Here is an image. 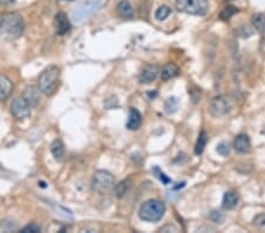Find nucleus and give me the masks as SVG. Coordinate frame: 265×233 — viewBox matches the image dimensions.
<instances>
[{
	"mask_svg": "<svg viewBox=\"0 0 265 233\" xmlns=\"http://www.w3.org/2000/svg\"><path fill=\"white\" fill-rule=\"evenodd\" d=\"M24 19L19 13H6L0 18V34L9 40H14L24 33Z\"/></svg>",
	"mask_w": 265,
	"mask_h": 233,
	"instance_id": "obj_1",
	"label": "nucleus"
},
{
	"mask_svg": "<svg viewBox=\"0 0 265 233\" xmlns=\"http://www.w3.org/2000/svg\"><path fill=\"white\" fill-rule=\"evenodd\" d=\"M60 85V70L57 66H50L38 78V87L42 95L53 96Z\"/></svg>",
	"mask_w": 265,
	"mask_h": 233,
	"instance_id": "obj_2",
	"label": "nucleus"
},
{
	"mask_svg": "<svg viewBox=\"0 0 265 233\" xmlns=\"http://www.w3.org/2000/svg\"><path fill=\"white\" fill-rule=\"evenodd\" d=\"M164 213H165V205L157 199L148 200L139 209V218L149 223L160 220Z\"/></svg>",
	"mask_w": 265,
	"mask_h": 233,
	"instance_id": "obj_3",
	"label": "nucleus"
},
{
	"mask_svg": "<svg viewBox=\"0 0 265 233\" xmlns=\"http://www.w3.org/2000/svg\"><path fill=\"white\" fill-rule=\"evenodd\" d=\"M176 7L179 12L203 17L209 10V3L207 0H176Z\"/></svg>",
	"mask_w": 265,
	"mask_h": 233,
	"instance_id": "obj_4",
	"label": "nucleus"
},
{
	"mask_svg": "<svg viewBox=\"0 0 265 233\" xmlns=\"http://www.w3.org/2000/svg\"><path fill=\"white\" fill-rule=\"evenodd\" d=\"M114 186V177L110 172L99 170L93 174L92 189L97 193H106Z\"/></svg>",
	"mask_w": 265,
	"mask_h": 233,
	"instance_id": "obj_5",
	"label": "nucleus"
},
{
	"mask_svg": "<svg viewBox=\"0 0 265 233\" xmlns=\"http://www.w3.org/2000/svg\"><path fill=\"white\" fill-rule=\"evenodd\" d=\"M231 111V102L227 96H217L211 99L209 104V112L214 118L227 116Z\"/></svg>",
	"mask_w": 265,
	"mask_h": 233,
	"instance_id": "obj_6",
	"label": "nucleus"
},
{
	"mask_svg": "<svg viewBox=\"0 0 265 233\" xmlns=\"http://www.w3.org/2000/svg\"><path fill=\"white\" fill-rule=\"evenodd\" d=\"M31 109L32 106L27 103V100L25 99L23 96L18 97V98L14 99L12 104H11V112H12L13 116L19 120L26 119L27 117H30Z\"/></svg>",
	"mask_w": 265,
	"mask_h": 233,
	"instance_id": "obj_7",
	"label": "nucleus"
},
{
	"mask_svg": "<svg viewBox=\"0 0 265 233\" xmlns=\"http://www.w3.org/2000/svg\"><path fill=\"white\" fill-rule=\"evenodd\" d=\"M159 74V67L155 64H148L143 67L141 73H139V81L142 84H151L155 81Z\"/></svg>",
	"mask_w": 265,
	"mask_h": 233,
	"instance_id": "obj_8",
	"label": "nucleus"
},
{
	"mask_svg": "<svg viewBox=\"0 0 265 233\" xmlns=\"http://www.w3.org/2000/svg\"><path fill=\"white\" fill-rule=\"evenodd\" d=\"M55 28L57 34L64 35L71 30V24L67 16L64 12H59L55 18Z\"/></svg>",
	"mask_w": 265,
	"mask_h": 233,
	"instance_id": "obj_9",
	"label": "nucleus"
},
{
	"mask_svg": "<svg viewBox=\"0 0 265 233\" xmlns=\"http://www.w3.org/2000/svg\"><path fill=\"white\" fill-rule=\"evenodd\" d=\"M23 97L32 107H35L39 105L41 100V91L37 86H28V87L25 88Z\"/></svg>",
	"mask_w": 265,
	"mask_h": 233,
	"instance_id": "obj_10",
	"label": "nucleus"
},
{
	"mask_svg": "<svg viewBox=\"0 0 265 233\" xmlns=\"http://www.w3.org/2000/svg\"><path fill=\"white\" fill-rule=\"evenodd\" d=\"M234 148L238 153H248L251 150V142L248 134L239 133L235 139Z\"/></svg>",
	"mask_w": 265,
	"mask_h": 233,
	"instance_id": "obj_11",
	"label": "nucleus"
},
{
	"mask_svg": "<svg viewBox=\"0 0 265 233\" xmlns=\"http://www.w3.org/2000/svg\"><path fill=\"white\" fill-rule=\"evenodd\" d=\"M117 13L118 16L123 19H132L135 16L134 7H132L131 3L127 0H121V2L117 5Z\"/></svg>",
	"mask_w": 265,
	"mask_h": 233,
	"instance_id": "obj_12",
	"label": "nucleus"
},
{
	"mask_svg": "<svg viewBox=\"0 0 265 233\" xmlns=\"http://www.w3.org/2000/svg\"><path fill=\"white\" fill-rule=\"evenodd\" d=\"M13 91V84L9 78L0 74V100L9 98Z\"/></svg>",
	"mask_w": 265,
	"mask_h": 233,
	"instance_id": "obj_13",
	"label": "nucleus"
},
{
	"mask_svg": "<svg viewBox=\"0 0 265 233\" xmlns=\"http://www.w3.org/2000/svg\"><path fill=\"white\" fill-rule=\"evenodd\" d=\"M238 195L234 191H228L223 197V207L225 210H232L238 205Z\"/></svg>",
	"mask_w": 265,
	"mask_h": 233,
	"instance_id": "obj_14",
	"label": "nucleus"
},
{
	"mask_svg": "<svg viewBox=\"0 0 265 233\" xmlns=\"http://www.w3.org/2000/svg\"><path fill=\"white\" fill-rule=\"evenodd\" d=\"M142 125V114L138 112L136 109H131L130 116H128L127 120V128L130 130H138Z\"/></svg>",
	"mask_w": 265,
	"mask_h": 233,
	"instance_id": "obj_15",
	"label": "nucleus"
},
{
	"mask_svg": "<svg viewBox=\"0 0 265 233\" xmlns=\"http://www.w3.org/2000/svg\"><path fill=\"white\" fill-rule=\"evenodd\" d=\"M51 153L55 157V159L57 161H63L64 157H65V148H64V144L62 141L57 139L51 144Z\"/></svg>",
	"mask_w": 265,
	"mask_h": 233,
	"instance_id": "obj_16",
	"label": "nucleus"
},
{
	"mask_svg": "<svg viewBox=\"0 0 265 233\" xmlns=\"http://www.w3.org/2000/svg\"><path fill=\"white\" fill-rule=\"evenodd\" d=\"M160 74H162L163 80H170V79L178 76L179 67L177 65H174V64L172 63H169V64H166V65L163 66Z\"/></svg>",
	"mask_w": 265,
	"mask_h": 233,
	"instance_id": "obj_17",
	"label": "nucleus"
},
{
	"mask_svg": "<svg viewBox=\"0 0 265 233\" xmlns=\"http://www.w3.org/2000/svg\"><path fill=\"white\" fill-rule=\"evenodd\" d=\"M251 24L253 28L258 32H263L265 30V14L256 13L251 17Z\"/></svg>",
	"mask_w": 265,
	"mask_h": 233,
	"instance_id": "obj_18",
	"label": "nucleus"
},
{
	"mask_svg": "<svg viewBox=\"0 0 265 233\" xmlns=\"http://www.w3.org/2000/svg\"><path fill=\"white\" fill-rule=\"evenodd\" d=\"M207 141H209V138H207V134L205 131H203L202 133L199 134L198 139H197V143H196V148H195V152L196 155H202L204 149H205V146L207 144Z\"/></svg>",
	"mask_w": 265,
	"mask_h": 233,
	"instance_id": "obj_19",
	"label": "nucleus"
},
{
	"mask_svg": "<svg viewBox=\"0 0 265 233\" xmlns=\"http://www.w3.org/2000/svg\"><path fill=\"white\" fill-rule=\"evenodd\" d=\"M131 188V181L130 180H124V181H120L119 184L116 185V188H114V191H116V195L118 198H121V197H124L126 193L128 192V190Z\"/></svg>",
	"mask_w": 265,
	"mask_h": 233,
	"instance_id": "obj_20",
	"label": "nucleus"
},
{
	"mask_svg": "<svg viewBox=\"0 0 265 233\" xmlns=\"http://www.w3.org/2000/svg\"><path fill=\"white\" fill-rule=\"evenodd\" d=\"M170 13H171L170 7L166 6V5H163V6H160V7H158V9H157L156 13H155V17H156L157 20L162 21V20H165L166 18L170 16Z\"/></svg>",
	"mask_w": 265,
	"mask_h": 233,
	"instance_id": "obj_21",
	"label": "nucleus"
},
{
	"mask_svg": "<svg viewBox=\"0 0 265 233\" xmlns=\"http://www.w3.org/2000/svg\"><path fill=\"white\" fill-rule=\"evenodd\" d=\"M237 12H238V10L236 9L235 6L229 5V6L225 7V9H224L223 11H222L219 17H220V19H222V20L228 21V20H230L231 18H232V16H235V14L237 13Z\"/></svg>",
	"mask_w": 265,
	"mask_h": 233,
	"instance_id": "obj_22",
	"label": "nucleus"
},
{
	"mask_svg": "<svg viewBox=\"0 0 265 233\" xmlns=\"http://www.w3.org/2000/svg\"><path fill=\"white\" fill-rule=\"evenodd\" d=\"M17 230V224L13 220L6 219L0 221V232H13Z\"/></svg>",
	"mask_w": 265,
	"mask_h": 233,
	"instance_id": "obj_23",
	"label": "nucleus"
},
{
	"mask_svg": "<svg viewBox=\"0 0 265 233\" xmlns=\"http://www.w3.org/2000/svg\"><path fill=\"white\" fill-rule=\"evenodd\" d=\"M230 151H231V146L227 142H222L220 144L217 146V152L219 153L220 156H224V157L228 156L229 153H230Z\"/></svg>",
	"mask_w": 265,
	"mask_h": 233,
	"instance_id": "obj_24",
	"label": "nucleus"
},
{
	"mask_svg": "<svg viewBox=\"0 0 265 233\" xmlns=\"http://www.w3.org/2000/svg\"><path fill=\"white\" fill-rule=\"evenodd\" d=\"M253 225L259 228H265V214H258L253 218Z\"/></svg>",
	"mask_w": 265,
	"mask_h": 233,
	"instance_id": "obj_25",
	"label": "nucleus"
},
{
	"mask_svg": "<svg viewBox=\"0 0 265 233\" xmlns=\"http://www.w3.org/2000/svg\"><path fill=\"white\" fill-rule=\"evenodd\" d=\"M23 233H37V232H40V226L37 225L35 223H32L30 225H27V226H25L23 230H21Z\"/></svg>",
	"mask_w": 265,
	"mask_h": 233,
	"instance_id": "obj_26",
	"label": "nucleus"
},
{
	"mask_svg": "<svg viewBox=\"0 0 265 233\" xmlns=\"http://www.w3.org/2000/svg\"><path fill=\"white\" fill-rule=\"evenodd\" d=\"M239 32V34H244L243 35V38H246V37H250V35H252V30H250V27L249 26H242L241 27V30L238 31Z\"/></svg>",
	"mask_w": 265,
	"mask_h": 233,
	"instance_id": "obj_27",
	"label": "nucleus"
},
{
	"mask_svg": "<svg viewBox=\"0 0 265 233\" xmlns=\"http://www.w3.org/2000/svg\"><path fill=\"white\" fill-rule=\"evenodd\" d=\"M16 0H0V6H10L13 5Z\"/></svg>",
	"mask_w": 265,
	"mask_h": 233,
	"instance_id": "obj_28",
	"label": "nucleus"
},
{
	"mask_svg": "<svg viewBox=\"0 0 265 233\" xmlns=\"http://www.w3.org/2000/svg\"><path fill=\"white\" fill-rule=\"evenodd\" d=\"M227 2H235V0H227Z\"/></svg>",
	"mask_w": 265,
	"mask_h": 233,
	"instance_id": "obj_29",
	"label": "nucleus"
},
{
	"mask_svg": "<svg viewBox=\"0 0 265 233\" xmlns=\"http://www.w3.org/2000/svg\"><path fill=\"white\" fill-rule=\"evenodd\" d=\"M264 134H265V128H264Z\"/></svg>",
	"mask_w": 265,
	"mask_h": 233,
	"instance_id": "obj_30",
	"label": "nucleus"
}]
</instances>
